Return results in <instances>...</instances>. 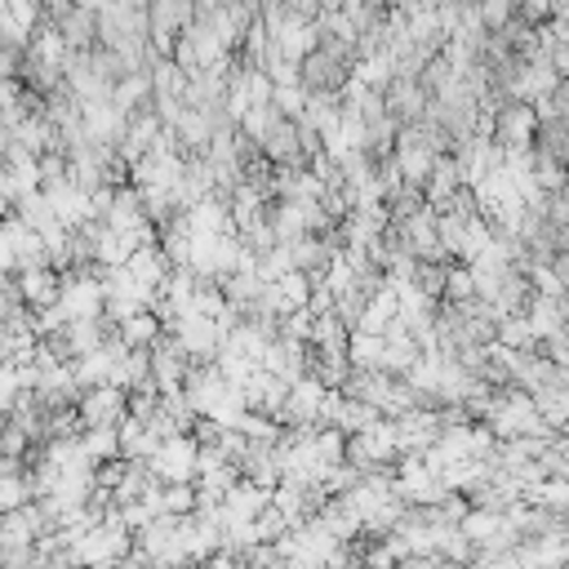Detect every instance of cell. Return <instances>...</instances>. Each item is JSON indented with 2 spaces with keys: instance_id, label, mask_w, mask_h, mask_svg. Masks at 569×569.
I'll return each mask as SVG.
<instances>
[{
  "instance_id": "1",
  "label": "cell",
  "mask_w": 569,
  "mask_h": 569,
  "mask_svg": "<svg viewBox=\"0 0 569 569\" xmlns=\"http://www.w3.org/2000/svg\"><path fill=\"white\" fill-rule=\"evenodd\" d=\"M156 480H196V440L187 431L164 436L151 453H147Z\"/></svg>"
},
{
  "instance_id": "2",
  "label": "cell",
  "mask_w": 569,
  "mask_h": 569,
  "mask_svg": "<svg viewBox=\"0 0 569 569\" xmlns=\"http://www.w3.org/2000/svg\"><path fill=\"white\" fill-rule=\"evenodd\" d=\"M53 27L67 40V49H93V9L89 4H71Z\"/></svg>"
}]
</instances>
